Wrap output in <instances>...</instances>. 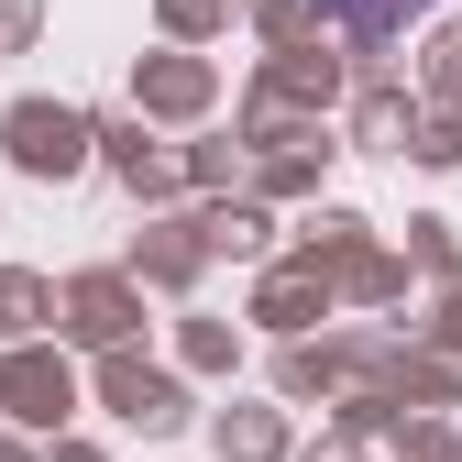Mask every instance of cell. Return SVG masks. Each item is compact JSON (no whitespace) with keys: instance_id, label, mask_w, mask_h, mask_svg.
I'll use <instances>...</instances> for the list:
<instances>
[{"instance_id":"6da1fadb","label":"cell","mask_w":462,"mask_h":462,"mask_svg":"<svg viewBox=\"0 0 462 462\" xmlns=\"http://www.w3.org/2000/svg\"><path fill=\"white\" fill-rule=\"evenodd\" d=\"M319 12H330L341 33H396V23H419L430 0H319Z\"/></svg>"}]
</instances>
